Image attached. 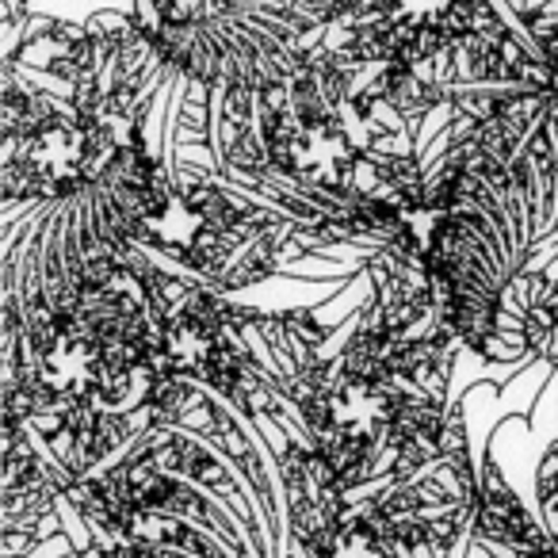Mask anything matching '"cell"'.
Instances as JSON below:
<instances>
[]
</instances>
